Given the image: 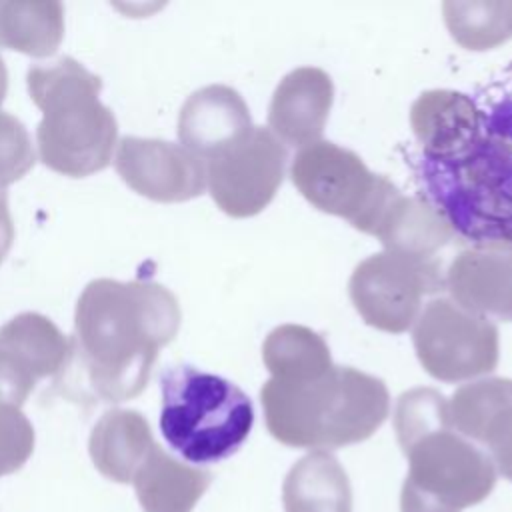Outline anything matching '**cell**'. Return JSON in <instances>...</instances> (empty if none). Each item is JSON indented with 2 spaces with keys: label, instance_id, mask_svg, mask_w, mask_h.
<instances>
[{
  "label": "cell",
  "instance_id": "cell-18",
  "mask_svg": "<svg viewBox=\"0 0 512 512\" xmlns=\"http://www.w3.org/2000/svg\"><path fill=\"white\" fill-rule=\"evenodd\" d=\"M474 444L484 446L496 474L512 482V398L504 402L480 428Z\"/></svg>",
  "mask_w": 512,
  "mask_h": 512
},
{
  "label": "cell",
  "instance_id": "cell-3",
  "mask_svg": "<svg viewBox=\"0 0 512 512\" xmlns=\"http://www.w3.org/2000/svg\"><path fill=\"white\" fill-rule=\"evenodd\" d=\"M398 444L408 460L406 486L460 512L480 504L496 484L490 456L450 422L448 400L434 388L404 392L394 410Z\"/></svg>",
  "mask_w": 512,
  "mask_h": 512
},
{
  "label": "cell",
  "instance_id": "cell-10",
  "mask_svg": "<svg viewBox=\"0 0 512 512\" xmlns=\"http://www.w3.org/2000/svg\"><path fill=\"white\" fill-rule=\"evenodd\" d=\"M410 126L420 142L422 158L448 162L478 140L482 110L456 90H426L410 108Z\"/></svg>",
  "mask_w": 512,
  "mask_h": 512
},
{
  "label": "cell",
  "instance_id": "cell-16",
  "mask_svg": "<svg viewBox=\"0 0 512 512\" xmlns=\"http://www.w3.org/2000/svg\"><path fill=\"white\" fill-rule=\"evenodd\" d=\"M450 36L468 50H490L512 38V0H452L442 4Z\"/></svg>",
  "mask_w": 512,
  "mask_h": 512
},
{
  "label": "cell",
  "instance_id": "cell-11",
  "mask_svg": "<svg viewBox=\"0 0 512 512\" xmlns=\"http://www.w3.org/2000/svg\"><path fill=\"white\" fill-rule=\"evenodd\" d=\"M444 288L464 310L512 322V252L466 248L454 256Z\"/></svg>",
  "mask_w": 512,
  "mask_h": 512
},
{
  "label": "cell",
  "instance_id": "cell-5",
  "mask_svg": "<svg viewBox=\"0 0 512 512\" xmlns=\"http://www.w3.org/2000/svg\"><path fill=\"white\" fill-rule=\"evenodd\" d=\"M290 178L314 208L344 218L370 236L400 194L390 180L370 172L358 154L326 140L296 152Z\"/></svg>",
  "mask_w": 512,
  "mask_h": 512
},
{
  "label": "cell",
  "instance_id": "cell-9",
  "mask_svg": "<svg viewBox=\"0 0 512 512\" xmlns=\"http://www.w3.org/2000/svg\"><path fill=\"white\" fill-rule=\"evenodd\" d=\"M334 98L330 76L322 68L302 66L288 72L272 94L268 130L286 146L320 142Z\"/></svg>",
  "mask_w": 512,
  "mask_h": 512
},
{
  "label": "cell",
  "instance_id": "cell-7",
  "mask_svg": "<svg viewBox=\"0 0 512 512\" xmlns=\"http://www.w3.org/2000/svg\"><path fill=\"white\" fill-rule=\"evenodd\" d=\"M440 272L438 260L420 262L384 250L354 268L350 300L368 326L402 334L418 320L422 298L444 288Z\"/></svg>",
  "mask_w": 512,
  "mask_h": 512
},
{
  "label": "cell",
  "instance_id": "cell-17",
  "mask_svg": "<svg viewBox=\"0 0 512 512\" xmlns=\"http://www.w3.org/2000/svg\"><path fill=\"white\" fill-rule=\"evenodd\" d=\"M248 106L230 88H210L196 104L192 138L208 148L228 150L252 132Z\"/></svg>",
  "mask_w": 512,
  "mask_h": 512
},
{
  "label": "cell",
  "instance_id": "cell-12",
  "mask_svg": "<svg viewBox=\"0 0 512 512\" xmlns=\"http://www.w3.org/2000/svg\"><path fill=\"white\" fill-rule=\"evenodd\" d=\"M374 236L386 252L420 262L436 260V254L456 238L446 220L426 200L402 192L388 206Z\"/></svg>",
  "mask_w": 512,
  "mask_h": 512
},
{
  "label": "cell",
  "instance_id": "cell-19",
  "mask_svg": "<svg viewBox=\"0 0 512 512\" xmlns=\"http://www.w3.org/2000/svg\"><path fill=\"white\" fill-rule=\"evenodd\" d=\"M400 510L402 512H454L432 498L416 492L414 488L402 484V494H400Z\"/></svg>",
  "mask_w": 512,
  "mask_h": 512
},
{
  "label": "cell",
  "instance_id": "cell-8",
  "mask_svg": "<svg viewBox=\"0 0 512 512\" xmlns=\"http://www.w3.org/2000/svg\"><path fill=\"white\" fill-rule=\"evenodd\" d=\"M286 146L264 126L224 150L214 166V196L238 218L262 212L276 196L286 170Z\"/></svg>",
  "mask_w": 512,
  "mask_h": 512
},
{
  "label": "cell",
  "instance_id": "cell-6",
  "mask_svg": "<svg viewBox=\"0 0 512 512\" xmlns=\"http://www.w3.org/2000/svg\"><path fill=\"white\" fill-rule=\"evenodd\" d=\"M412 342L422 368L440 382H464L498 366V328L450 298H434L412 326Z\"/></svg>",
  "mask_w": 512,
  "mask_h": 512
},
{
  "label": "cell",
  "instance_id": "cell-14",
  "mask_svg": "<svg viewBox=\"0 0 512 512\" xmlns=\"http://www.w3.org/2000/svg\"><path fill=\"white\" fill-rule=\"evenodd\" d=\"M212 476L162 452L138 474L136 496L144 512H192Z\"/></svg>",
  "mask_w": 512,
  "mask_h": 512
},
{
  "label": "cell",
  "instance_id": "cell-2",
  "mask_svg": "<svg viewBox=\"0 0 512 512\" xmlns=\"http://www.w3.org/2000/svg\"><path fill=\"white\" fill-rule=\"evenodd\" d=\"M260 400L266 428L278 442L324 452L368 440L390 412L380 378L336 364L308 380L270 378Z\"/></svg>",
  "mask_w": 512,
  "mask_h": 512
},
{
  "label": "cell",
  "instance_id": "cell-4",
  "mask_svg": "<svg viewBox=\"0 0 512 512\" xmlns=\"http://www.w3.org/2000/svg\"><path fill=\"white\" fill-rule=\"evenodd\" d=\"M160 432L190 464L226 460L246 442L254 424L252 400L234 382L190 364L160 374Z\"/></svg>",
  "mask_w": 512,
  "mask_h": 512
},
{
  "label": "cell",
  "instance_id": "cell-1",
  "mask_svg": "<svg viewBox=\"0 0 512 512\" xmlns=\"http://www.w3.org/2000/svg\"><path fill=\"white\" fill-rule=\"evenodd\" d=\"M426 202L470 248L512 252V90L482 110L478 140L462 156H420Z\"/></svg>",
  "mask_w": 512,
  "mask_h": 512
},
{
  "label": "cell",
  "instance_id": "cell-15",
  "mask_svg": "<svg viewBox=\"0 0 512 512\" xmlns=\"http://www.w3.org/2000/svg\"><path fill=\"white\" fill-rule=\"evenodd\" d=\"M262 360L270 378L282 382L316 378L334 366L326 340L300 324L274 328L264 340Z\"/></svg>",
  "mask_w": 512,
  "mask_h": 512
},
{
  "label": "cell",
  "instance_id": "cell-13",
  "mask_svg": "<svg viewBox=\"0 0 512 512\" xmlns=\"http://www.w3.org/2000/svg\"><path fill=\"white\" fill-rule=\"evenodd\" d=\"M282 500L284 512H352L350 480L342 464L324 450H312L290 468Z\"/></svg>",
  "mask_w": 512,
  "mask_h": 512
}]
</instances>
